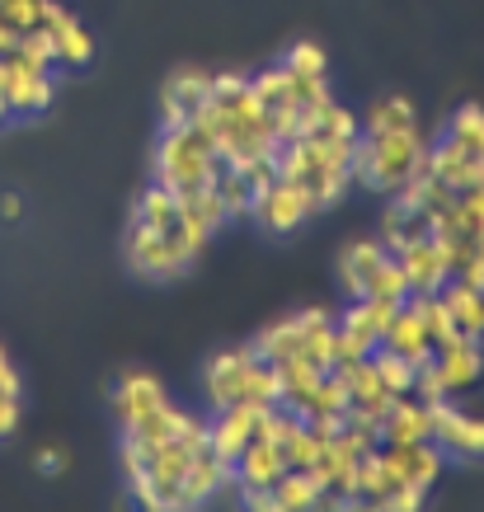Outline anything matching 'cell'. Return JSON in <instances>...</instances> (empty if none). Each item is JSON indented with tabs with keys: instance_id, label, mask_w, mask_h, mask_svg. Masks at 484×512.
I'll return each instance as SVG.
<instances>
[{
	"instance_id": "cell-19",
	"label": "cell",
	"mask_w": 484,
	"mask_h": 512,
	"mask_svg": "<svg viewBox=\"0 0 484 512\" xmlns=\"http://www.w3.org/2000/svg\"><path fill=\"white\" fill-rule=\"evenodd\" d=\"M43 29L52 38V52H57V66H85L94 57V38L90 29H80V19L57 5V0H47V15H43Z\"/></svg>"
},
{
	"instance_id": "cell-24",
	"label": "cell",
	"mask_w": 484,
	"mask_h": 512,
	"mask_svg": "<svg viewBox=\"0 0 484 512\" xmlns=\"http://www.w3.org/2000/svg\"><path fill=\"white\" fill-rule=\"evenodd\" d=\"M301 419L320 423L325 433H339V428H344V419H348V386H344V376L334 372V367L315 381L311 400L301 404Z\"/></svg>"
},
{
	"instance_id": "cell-8",
	"label": "cell",
	"mask_w": 484,
	"mask_h": 512,
	"mask_svg": "<svg viewBox=\"0 0 484 512\" xmlns=\"http://www.w3.org/2000/svg\"><path fill=\"white\" fill-rule=\"evenodd\" d=\"M250 217L259 221L268 235H292L297 226H306V221L315 217V202H311V193L301 184H292V179H273V184H264L254 193Z\"/></svg>"
},
{
	"instance_id": "cell-31",
	"label": "cell",
	"mask_w": 484,
	"mask_h": 512,
	"mask_svg": "<svg viewBox=\"0 0 484 512\" xmlns=\"http://www.w3.org/2000/svg\"><path fill=\"white\" fill-rule=\"evenodd\" d=\"M400 127H419V109L409 104L405 94H386V99L367 104V113H362V132H400Z\"/></svg>"
},
{
	"instance_id": "cell-21",
	"label": "cell",
	"mask_w": 484,
	"mask_h": 512,
	"mask_svg": "<svg viewBox=\"0 0 484 512\" xmlns=\"http://www.w3.org/2000/svg\"><path fill=\"white\" fill-rule=\"evenodd\" d=\"M235 489H273V484L287 475V456H282L278 442H264L254 437L250 447L240 451V461L231 466Z\"/></svg>"
},
{
	"instance_id": "cell-3",
	"label": "cell",
	"mask_w": 484,
	"mask_h": 512,
	"mask_svg": "<svg viewBox=\"0 0 484 512\" xmlns=\"http://www.w3.org/2000/svg\"><path fill=\"white\" fill-rule=\"evenodd\" d=\"M226 170L217 141L203 123H179L165 127L156 141V184L174 188V193H188V188L217 184V174Z\"/></svg>"
},
{
	"instance_id": "cell-5",
	"label": "cell",
	"mask_w": 484,
	"mask_h": 512,
	"mask_svg": "<svg viewBox=\"0 0 484 512\" xmlns=\"http://www.w3.org/2000/svg\"><path fill=\"white\" fill-rule=\"evenodd\" d=\"M123 259H127V268H132L137 278L174 282V278H184L188 268H193L198 249H188L174 231H151V226H137V221H132L127 235H123Z\"/></svg>"
},
{
	"instance_id": "cell-38",
	"label": "cell",
	"mask_w": 484,
	"mask_h": 512,
	"mask_svg": "<svg viewBox=\"0 0 484 512\" xmlns=\"http://www.w3.org/2000/svg\"><path fill=\"white\" fill-rule=\"evenodd\" d=\"M15 57H19L24 66H29V71H52V66H57V52H52V38H47V29L19 33Z\"/></svg>"
},
{
	"instance_id": "cell-1",
	"label": "cell",
	"mask_w": 484,
	"mask_h": 512,
	"mask_svg": "<svg viewBox=\"0 0 484 512\" xmlns=\"http://www.w3.org/2000/svg\"><path fill=\"white\" fill-rule=\"evenodd\" d=\"M348 160L353 151L344 146H329V141L315 137H287L273 151V165H278V179H292L311 193L315 212H325L334 202H344V193L353 188V174H348Z\"/></svg>"
},
{
	"instance_id": "cell-20",
	"label": "cell",
	"mask_w": 484,
	"mask_h": 512,
	"mask_svg": "<svg viewBox=\"0 0 484 512\" xmlns=\"http://www.w3.org/2000/svg\"><path fill=\"white\" fill-rule=\"evenodd\" d=\"M165 400H170V395H165V386H160L156 372H123L118 376V386H113V414H118V428L146 419V414Z\"/></svg>"
},
{
	"instance_id": "cell-36",
	"label": "cell",
	"mask_w": 484,
	"mask_h": 512,
	"mask_svg": "<svg viewBox=\"0 0 484 512\" xmlns=\"http://www.w3.org/2000/svg\"><path fill=\"white\" fill-rule=\"evenodd\" d=\"M217 193H221V202H226V217L231 221H240V217H250V207H254V188H250V179L240 170H226L217 174Z\"/></svg>"
},
{
	"instance_id": "cell-6",
	"label": "cell",
	"mask_w": 484,
	"mask_h": 512,
	"mask_svg": "<svg viewBox=\"0 0 484 512\" xmlns=\"http://www.w3.org/2000/svg\"><path fill=\"white\" fill-rule=\"evenodd\" d=\"M395 301H381V296H353L348 311L334 320V367L339 362H353V357H367L372 348H381L386 339V325L395 320Z\"/></svg>"
},
{
	"instance_id": "cell-7",
	"label": "cell",
	"mask_w": 484,
	"mask_h": 512,
	"mask_svg": "<svg viewBox=\"0 0 484 512\" xmlns=\"http://www.w3.org/2000/svg\"><path fill=\"white\" fill-rule=\"evenodd\" d=\"M264 357L254 343H240V348H221V353L207 357L203 367V395L207 409H226V404L245 400V386H250V372L259 367Z\"/></svg>"
},
{
	"instance_id": "cell-37",
	"label": "cell",
	"mask_w": 484,
	"mask_h": 512,
	"mask_svg": "<svg viewBox=\"0 0 484 512\" xmlns=\"http://www.w3.org/2000/svg\"><path fill=\"white\" fill-rule=\"evenodd\" d=\"M367 296H381V301H395V306H405L409 301V278L405 268H400V259L395 254H386V264L376 268L372 287H367Z\"/></svg>"
},
{
	"instance_id": "cell-27",
	"label": "cell",
	"mask_w": 484,
	"mask_h": 512,
	"mask_svg": "<svg viewBox=\"0 0 484 512\" xmlns=\"http://www.w3.org/2000/svg\"><path fill=\"white\" fill-rule=\"evenodd\" d=\"M442 301L456 320V334H470V339H484V287H470V282L452 278L442 287Z\"/></svg>"
},
{
	"instance_id": "cell-30",
	"label": "cell",
	"mask_w": 484,
	"mask_h": 512,
	"mask_svg": "<svg viewBox=\"0 0 484 512\" xmlns=\"http://www.w3.org/2000/svg\"><path fill=\"white\" fill-rule=\"evenodd\" d=\"M320 494H325V484H320L315 470H287V475L273 484V508L278 512H306V508L320 503Z\"/></svg>"
},
{
	"instance_id": "cell-16",
	"label": "cell",
	"mask_w": 484,
	"mask_h": 512,
	"mask_svg": "<svg viewBox=\"0 0 484 512\" xmlns=\"http://www.w3.org/2000/svg\"><path fill=\"white\" fill-rule=\"evenodd\" d=\"M254 94H259V104H264V113L273 118V127L282 132V141L297 132V109H301V94H297V76L287 71V66H268V71H259V76H250Z\"/></svg>"
},
{
	"instance_id": "cell-41",
	"label": "cell",
	"mask_w": 484,
	"mask_h": 512,
	"mask_svg": "<svg viewBox=\"0 0 484 512\" xmlns=\"http://www.w3.org/2000/svg\"><path fill=\"white\" fill-rule=\"evenodd\" d=\"M231 498L250 512H278L273 508V489H231Z\"/></svg>"
},
{
	"instance_id": "cell-28",
	"label": "cell",
	"mask_w": 484,
	"mask_h": 512,
	"mask_svg": "<svg viewBox=\"0 0 484 512\" xmlns=\"http://www.w3.org/2000/svg\"><path fill=\"white\" fill-rule=\"evenodd\" d=\"M132 221H137V226H151V231H174V221H179V193L151 179V184L137 193V202H132Z\"/></svg>"
},
{
	"instance_id": "cell-9",
	"label": "cell",
	"mask_w": 484,
	"mask_h": 512,
	"mask_svg": "<svg viewBox=\"0 0 484 512\" xmlns=\"http://www.w3.org/2000/svg\"><path fill=\"white\" fill-rule=\"evenodd\" d=\"M226 202H221L217 184H203V188H188V193H179V221H174V235L184 240L188 249H198L203 254L207 240L226 226Z\"/></svg>"
},
{
	"instance_id": "cell-10",
	"label": "cell",
	"mask_w": 484,
	"mask_h": 512,
	"mask_svg": "<svg viewBox=\"0 0 484 512\" xmlns=\"http://www.w3.org/2000/svg\"><path fill=\"white\" fill-rule=\"evenodd\" d=\"M381 456H386L395 484L419 489V494H428L442 480V470H447V451L438 442H428V437L423 442H391V447H381Z\"/></svg>"
},
{
	"instance_id": "cell-4",
	"label": "cell",
	"mask_w": 484,
	"mask_h": 512,
	"mask_svg": "<svg viewBox=\"0 0 484 512\" xmlns=\"http://www.w3.org/2000/svg\"><path fill=\"white\" fill-rule=\"evenodd\" d=\"M334 320H339V315L325 311V306H306V311L268 325L264 334L254 339V348H259V357H268V362L301 357V362L329 372V367H334Z\"/></svg>"
},
{
	"instance_id": "cell-42",
	"label": "cell",
	"mask_w": 484,
	"mask_h": 512,
	"mask_svg": "<svg viewBox=\"0 0 484 512\" xmlns=\"http://www.w3.org/2000/svg\"><path fill=\"white\" fill-rule=\"evenodd\" d=\"M33 466L43 470V475H66V466H71V456H66L62 447H43L38 456H33Z\"/></svg>"
},
{
	"instance_id": "cell-12",
	"label": "cell",
	"mask_w": 484,
	"mask_h": 512,
	"mask_svg": "<svg viewBox=\"0 0 484 512\" xmlns=\"http://www.w3.org/2000/svg\"><path fill=\"white\" fill-rule=\"evenodd\" d=\"M428 409H433V433L428 437H433L447 456H456V461H480L484 456V419L456 409L452 400L428 404Z\"/></svg>"
},
{
	"instance_id": "cell-46",
	"label": "cell",
	"mask_w": 484,
	"mask_h": 512,
	"mask_svg": "<svg viewBox=\"0 0 484 512\" xmlns=\"http://www.w3.org/2000/svg\"><path fill=\"white\" fill-rule=\"evenodd\" d=\"M5 118H10V109H5V90H0V123H5Z\"/></svg>"
},
{
	"instance_id": "cell-15",
	"label": "cell",
	"mask_w": 484,
	"mask_h": 512,
	"mask_svg": "<svg viewBox=\"0 0 484 512\" xmlns=\"http://www.w3.org/2000/svg\"><path fill=\"white\" fill-rule=\"evenodd\" d=\"M433 367H438L447 395L456 400L461 390H470L484 376V343L470 339V334H456V339H447V343L433 348Z\"/></svg>"
},
{
	"instance_id": "cell-17",
	"label": "cell",
	"mask_w": 484,
	"mask_h": 512,
	"mask_svg": "<svg viewBox=\"0 0 484 512\" xmlns=\"http://www.w3.org/2000/svg\"><path fill=\"white\" fill-rule=\"evenodd\" d=\"M395 259H400V268H405V278H409V296L442 292V287L452 282V264H447V254L438 249L433 235H423V240L405 245Z\"/></svg>"
},
{
	"instance_id": "cell-2",
	"label": "cell",
	"mask_w": 484,
	"mask_h": 512,
	"mask_svg": "<svg viewBox=\"0 0 484 512\" xmlns=\"http://www.w3.org/2000/svg\"><path fill=\"white\" fill-rule=\"evenodd\" d=\"M423 160H428V141H423L419 127L362 132L358 146H353V160H348V174H353V184L391 198L405 179H414V170H419Z\"/></svg>"
},
{
	"instance_id": "cell-39",
	"label": "cell",
	"mask_w": 484,
	"mask_h": 512,
	"mask_svg": "<svg viewBox=\"0 0 484 512\" xmlns=\"http://www.w3.org/2000/svg\"><path fill=\"white\" fill-rule=\"evenodd\" d=\"M43 15H47V0H0V19H5V29L15 33L43 29Z\"/></svg>"
},
{
	"instance_id": "cell-14",
	"label": "cell",
	"mask_w": 484,
	"mask_h": 512,
	"mask_svg": "<svg viewBox=\"0 0 484 512\" xmlns=\"http://www.w3.org/2000/svg\"><path fill=\"white\" fill-rule=\"evenodd\" d=\"M254 428H259V409L254 404H226V409H212L207 414V451L235 466L240 451L254 442Z\"/></svg>"
},
{
	"instance_id": "cell-13",
	"label": "cell",
	"mask_w": 484,
	"mask_h": 512,
	"mask_svg": "<svg viewBox=\"0 0 484 512\" xmlns=\"http://www.w3.org/2000/svg\"><path fill=\"white\" fill-rule=\"evenodd\" d=\"M207 99H212V71H203V66L174 71V76L160 85V123L165 127L193 123Z\"/></svg>"
},
{
	"instance_id": "cell-26",
	"label": "cell",
	"mask_w": 484,
	"mask_h": 512,
	"mask_svg": "<svg viewBox=\"0 0 484 512\" xmlns=\"http://www.w3.org/2000/svg\"><path fill=\"white\" fill-rule=\"evenodd\" d=\"M433 231V217L428 212H419V207H405L400 198L386 202V217H381V245L391 249V254H400L405 245H414V240H423V235Z\"/></svg>"
},
{
	"instance_id": "cell-43",
	"label": "cell",
	"mask_w": 484,
	"mask_h": 512,
	"mask_svg": "<svg viewBox=\"0 0 484 512\" xmlns=\"http://www.w3.org/2000/svg\"><path fill=\"white\" fill-rule=\"evenodd\" d=\"M423 498H428V494H419V489H395V494L386 498V508H381V512H414V508H423Z\"/></svg>"
},
{
	"instance_id": "cell-44",
	"label": "cell",
	"mask_w": 484,
	"mask_h": 512,
	"mask_svg": "<svg viewBox=\"0 0 484 512\" xmlns=\"http://www.w3.org/2000/svg\"><path fill=\"white\" fill-rule=\"evenodd\" d=\"M0 386H5V390H19V372L10 367V357H5V348H0Z\"/></svg>"
},
{
	"instance_id": "cell-32",
	"label": "cell",
	"mask_w": 484,
	"mask_h": 512,
	"mask_svg": "<svg viewBox=\"0 0 484 512\" xmlns=\"http://www.w3.org/2000/svg\"><path fill=\"white\" fill-rule=\"evenodd\" d=\"M409 306H414V315L423 320V329H428V339H433V348L447 339H456V320L452 311H447V301H442V292H423V296H409Z\"/></svg>"
},
{
	"instance_id": "cell-35",
	"label": "cell",
	"mask_w": 484,
	"mask_h": 512,
	"mask_svg": "<svg viewBox=\"0 0 484 512\" xmlns=\"http://www.w3.org/2000/svg\"><path fill=\"white\" fill-rule=\"evenodd\" d=\"M282 66L292 71V76L301 80H315V76H329V57H325V47L311 43V38H297V43L282 52Z\"/></svg>"
},
{
	"instance_id": "cell-34",
	"label": "cell",
	"mask_w": 484,
	"mask_h": 512,
	"mask_svg": "<svg viewBox=\"0 0 484 512\" xmlns=\"http://www.w3.org/2000/svg\"><path fill=\"white\" fill-rule=\"evenodd\" d=\"M372 367H376L381 386L391 390V395H414V376H419V367H414L409 357L391 353V348H372Z\"/></svg>"
},
{
	"instance_id": "cell-33",
	"label": "cell",
	"mask_w": 484,
	"mask_h": 512,
	"mask_svg": "<svg viewBox=\"0 0 484 512\" xmlns=\"http://www.w3.org/2000/svg\"><path fill=\"white\" fill-rule=\"evenodd\" d=\"M442 137L456 141L470 156H484V109L480 104H461V109L447 118V132H442Z\"/></svg>"
},
{
	"instance_id": "cell-29",
	"label": "cell",
	"mask_w": 484,
	"mask_h": 512,
	"mask_svg": "<svg viewBox=\"0 0 484 512\" xmlns=\"http://www.w3.org/2000/svg\"><path fill=\"white\" fill-rule=\"evenodd\" d=\"M273 372H278V404L282 409H292V414H301V404L311 400L315 381H320V367H311V362H301V357H282V362H273Z\"/></svg>"
},
{
	"instance_id": "cell-22",
	"label": "cell",
	"mask_w": 484,
	"mask_h": 512,
	"mask_svg": "<svg viewBox=\"0 0 484 512\" xmlns=\"http://www.w3.org/2000/svg\"><path fill=\"white\" fill-rule=\"evenodd\" d=\"M386 254H391V249L381 245L376 235L353 240V245L339 249V282H344L348 301H353V296H367V287H372V278H376V268L386 264Z\"/></svg>"
},
{
	"instance_id": "cell-40",
	"label": "cell",
	"mask_w": 484,
	"mask_h": 512,
	"mask_svg": "<svg viewBox=\"0 0 484 512\" xmlns=\"http://www.w3.org/2000/svg\"><path fill=\"white\" fill-rule=\"evenodd\" d=\"M19 414H24V404H19V390H5L0 386V437H10L19 428Z\"/></svg>"
},
{
	"instance_id": "cell-45",
	"label": "cell",
	"mask_w": 484,
	"mask_h": 512,
	"mask_svg": "<svg viewBox=\"0 0 484 512\" xmlns=\"http://www.w3.org/2000/svg\"><path fill=\"white\" fill-rule=\"evenodd\" d=\"M19 212H24V202H19L15 193H10V198H0V217L5 221H19Z\"/></svg>"
},
{
	"instance_id": "cell-11",
	"label": "cell",
	"mask_w": 484,
	"mask_h": 512,
	"mask_svg": "<svg viewBox=\"0 0 484 512\" xmlns=\"http://www.w3.org/2000/svg\"><path fill=\"white\" fill-rule=\"evenodd\" d=\"M0 90H5V109L10 118H29V113H43L52 104V71H29L15 52L0 57Z\"/></svg>"
},
{
	"instance_id": "cell-23",
	"label": "cell",
	"mask_w": 484,
	"mask_h": 512,
	"mask_svg": "<svg viewBox=\"0 0 484 512\" xmlns=\"http://www.w3.org/2000/svg\"><path fill=\"white\" fill-rule=\"evenodd\" d=\"M428 433H433V409L423 400H414V395H395L391 409L381 414V447H391V442H423Z\"/></svg>"
},
{
	"instance_id": "cell-18",
	"label": "cell",
	"mask_w": 484,
	"mask_h": 512,
	"mask_svg": "<svg viewBox=\"0 0 484 512\" xmlns=\"http://www.w3.org/2000/svg\"><path fill=\"white\" fill-rule=\"evenodd\" d=\"M428 174L442 179L452 193H466V188H484V156H470L456 141H428Z\"/></svg>"
},
{
	"instance_id": "cell-25",
	"label": "cell",
	"mask_w": 484,
	"mask_h": 512,
	"mask_svg": "<svg viewBox=\"0 0 484 512\" xmlns=\"http://www.w3.org/2000/svg\"><path fill=\"white\" fill-rule=\"evenodd\" d=\"M381 348H391V353L409 357L414 367L433 357V339H428V329H423V320L414 315V306H409V301L400 306V311H395L391 325H386V339H381Z\"/></svg>"
}]
</instances>
